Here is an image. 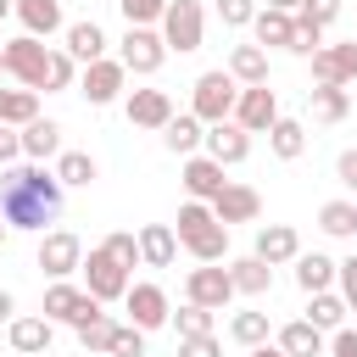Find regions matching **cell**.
I'll return each instance as SVG.
<instances>
[{"mask_svg":"<svg viewBox=\"0 0 357 357\" xmlns=\"http://www.w3.org/2000/svg\"><path fill=\"white\" fill-rule=\"evenodd\" d=\"M61 201H67V184L56 178V167L45 162H11L0 167V218L22 234H45L56 218H61Z\"/></svg>","mask_w":357,"mask_h":357,"instance_id":"obj_1","label":"cell"},{"mask_svg":"<svg viewBox=\"0 0 357 357\" xmlns=\"http://www.w3.org/2000/svg\"><path fill=\"white\" fill-rule=\"evenodd\" d=\"M173 229H178V245L195 262H223L229 257V223L212 212V201H184L178 218H173Z\"/></svg>","mask_w":357,"mask_h":357,"instance_id":"obj_2","label":"cell"},{"mask_svg":"<svg viewBox=\"0 0 357 357\" xmlns=\"http://www.w3.org/2000/svg\"><path fill=\"white\" fill-rule=\"evenodd\" d=\"M234 100H240V78H234L229 67H206V73L190 84V112H195L201 123L234 117Z\"/></svg>","mask_w":357,"mask_h":357,"instance_id":"obj_3","label":"cell"},{"mask_svg":"<svg viewBox=\"0 0 357 357\" xmlns=\"http://www.w3.org/2000/svg\"><path fill=\"white\" fill-rule=\"evenodd\" d=\"M84 290L95 296V301H123L128 296V284H134V268L128 262H117L106 245H89V257H84Z\"/></svg>","mask_w":357,"mask_h":357,"instance_id":"obj_4","label":"cell"},{"mask_svg":"<svg viewBox=\"0 0 357 357\" xmlns=\"http://www.w3.org/2000/svg\"><path fill=\"white\" fill-rule=\"evenodd\" d=\"M167 56H173V50H167L162 28H123V39H117V61H123L134 78H156Z\"/></svg>","mask_w":357,"mask_h":357,"instance_id":"obj_5","label":"cell"},{"mask_svg":"<svg viewBox=\"0 0 357 357\" xmlns=\"http://www.w3.org/2000/svg\"><path fill=\"white\" fill-rule=\"evenodd\" d=\"M128 67L117 61V56H100V61H89V67H78V95L89 100V106H112V100H123L128 95Z\"/></svg>","mask_w":357,"mask_h":357,"instance_id":"obj_6","label":"cell"},{"mask_svg":"<svg viewBox=\"0 0 357 357\" xmlns=\"http://www.w3.org/2000/svg\"><path fill=\"white\" fill-rule=\"evenodd\" d=\"M33 262L45 268V279H73V273L84 268V240H78L73 229H45Z\"/></svg>","mask_w":357,"mask_h":357,"instance_id":"obj_7","label":"cell"},{"mask_svg":"<svg viewBox=\"0 0 357 357\" xmlns=\"http://www.w3.org/2000/svg\"><path fill=\"white\" fill-rule=\"evenodd\" d=\"M100 307H106V301H95L84 284H73V279H50V290H45V307H39V312H45L50 324H73V329H78V324H84V318H95Z\"/></svg>","mask_w":357,"mask_h":357,"instance_id":"obj_8","label":"cell"},{"mask_svg":"<svg viewBox=\"0 0 357 357\" xmlns=\"http://www.w3.org/2000/svg\"><path fill=\"white\" fill-rule=\"evenodd\" d=\"M162 39H167V50H178V56L201 50V45H206V11H201V0H173L167 17H162Z\"/></svg>","mask_w":357,"mask_h":357,"instance_id":"obj_9","label":"cell"},{"mask_svg":"<svg viewBox=\"0 0 357 357\" xmlns=\"http://www.w3.org/2000/svg\"><path fill=\"white\" fill-rule=\"evenodd\" d=\"M45 67H50V45H45V39H33V33L6 39V73H11L22 89H45Z\"/></svg>","mask_w":357,"mask_h":357,"instance_id":"obj_10","label":"cell"},{"mask_svg":"<svg viewBox=\"0 0 357 357\" xmlns=\"http://www.w3.org/2000/svg\"><path fill=\"white\" fill-rule=\"evenodd\" d=\"M123 312H128V324H134V329H145V335L173 324V301H167V290H162V284H151V279L128 284V296H123Z\"/></svg>","mask_w":357,"mask_h":357,"instance_id":"obj_11","label":"cell"},{"mask_svg":"<svg viewBox=\"0 0 357 357\" xmlns=\"http://www.w3.org/2000/svg\"><path fill=\"white\" fill-rule=\"evenodd\" d=\"M184 301L223 312V307L234 301V279H229V268H218V262H201V268H190V273H184Z\"/></svg>","mask_w":357,"mask_h":357,"instance_id":"obj_12","label":"cell"},{"mask_svg":"<svg viewBox=\"0 0 357 357\" xmlns=\"http://www.w3.org/2000/svg\"><path fill=\"white\" fill-rule=\"evenodd\" d=\"M234 123L245 134H268L279 123V95L268 84H240V100H234Z\"/></svg>","mask_w":357,"mask_h":357,"instance_id":"obj_13","label":"cell"},{"mask_svg":"<svg viewBox=\"0 0 357 357\" xmlns=\"http://www.w3.org/2000/svg\"><path fill=\"white\" fill-rule=\"evenodd\" d=\"M123 112H128L134 128L162 134V128L173 123V95H167V89H128V95H123Z\"/></svg>","mask_w":357,"mask_h":357,"instance_id":"obj_14","label":"cell"},{"mask_svg":"<svg viewBox=\"0 0 357 357\" xmlns=\"http://www.w3.org/2000/svg\"><path fill=\"white\" fill-rule=\"evenodd\" d=\"M312 61V84H357V39H340V45H324Z\"/></svg>","mask_w":357,"mask_h":357,"instance_id":"obj_15","label":"cell"},{"mask_svg":"<svg viewBox=\"0 0 357 357\" xmlns=\"http://www.w3.org/2000/svg\"><path fill=\"white\" fill-rule=\"evenodd\" d=\"M6 340H11V351H22V357H45L50 340H56V324H50L45 312H17V318L6 324Z\"/></svg>","mask_w":357,"mask_h":357,"instance_id":"obj_16","label":"cell"},{"mask_svg":"<svg viewBox=\"0 0 357 357\" xmlns=\"http://www.w3.org/2000/svg\"><path fill=\"white\" fill-rule=\"evenodd\" d=\"M206 156H218L223 167H240L245 156H251V134L234 123V117H223V123H206V145H201Z\"/></svg>","mask_w":357,"mask_h":357,"instance_id":"obj_17","label":"cell"},{"mask_svg":"<svg viewBox=\"0 0 357 357\" xmlns=\"http://www.w3.org/2000/svg\"><path fill=\"white\" fill-rule=\"evenodd\" d=\"M212 212H218L229 229H234V223H257V218H262V195H257L251 184H234V178H229V184L212 195Z\"/></svg>","mask_w":357,"mask_h":357,"instance_id":"obj_18","label":"cell"},{"mask_svg":"<svg viewBox=\"0 0 357 357\" xmlns=\"http://www.w3.org/2000/svg\"><path fill=\"white\" fill-rule=\"evenodd\" d=\"M223 184H229V178H223V162H218V156H206V151L184 156V195H190V201H212Z\"/></svg>","mask_w":357,"mask_h":357,"instance_id":"obj_19","label":"cell"},{"mask_svg":"<svg viewBox=\"0 0 357 357\" xmlns=\"http://www.w3.org/2000/svg\"><path fill=\"white\" fill-rule=\"evenodd\" d=\"M251 251H257L268 268H284V262H296V257H301V234H296L290 223H262Z\"/></svg>","mask_w":357,"mask_h":357,"instance_id":"obj_20","label":"cell"},{"mask_svg":"<svg viewBox=\"0 0 357 357\" xmlns=\"http://www.w3.org/2000/svg\"><path fill=\"white\" fill-rule=\"evenodd\" d=\"M61 39H67L61 50H67V56H73L78 67L100 61V56H106V45H112V39H106V28H100L95 17H84V22H67V33H61Z\"/></svg>","mask_w":357,"mask_h":357,"instance_id":"obj_21","label":"cell"},{"mask_svg":"<svg viewBox=\"0 0 357 357\" xmlns=\"http://www.w3.org/2000/svg\"><path fill=\"white\" fill-rule=\"evenodd\" d=\"M178 251H184V245H178V229H173V223H145V229H139V262H145V268H173Z\"/></svg>","mask_w":357,"mask_h":357,"instance_id":"obj_22","label":"cell"},{"mask_svg":"<svg viewBox=\"0 0 357 357\" xmlns=\"http://www.w3.org/2000/svg\"><path fill=\"white\" fill-rule=\"evenodd\" d=\"M17 22H22V33H33V39H56V33H67L61 0H17Z\"/></svg>","mask_w":357,"mask_h":357,"instance_id":"obj_23","label":"cell"},{"mask_svg":"<svg viewBox=\"0 0 357 357\" xmlns=\"http://www.w3.org/2000/svg\"><path fill=\"white\" fill-rule=\"evenodd\" d=\"M251 39H257L262 50H290V39H296V11L262 6V11L251 17Z\"/></svg>","mask_w":357,"mask_h":357,"instance_id":"obj_24","label":"cell"},{"mask_svg":"<svg viewBox=\"0 0 357 357\" xmlns=\"http://www.w3.org/2000/svg\"><path fill=\"white\" fill-rule=\"evenodd\" d=\"M67 145H61V123L56 117H33V123H22V156L28 162H56Z\"/></svg>","mask_w":357,"mask_h":357,"instance_id":"obj_25","label":"cell"},{"mask_svg":"<svg viewBox=\"0 0 357 357\" xmlns=\"http://www.w3.org/2000/svg\"><path fill=\"white\" fill-rule=\"evenodd\" d=\"M273 340H279L290 357H324V351H329V335H324L312 318H290V324H284Z\"/></svg>","mask_w":357,"mask_h":357,"instance_id":"obj_26","label":"cell"},{"mask_svg":"<svg viewBox=\"0 0 357 357\" xmlns=\"http://www.w3.org/2000/svg\"><path fill=\"white\" fill-rule=\"evenodd\" d=\"M162 145H167L173 156H195V151L206 145V123H201L195 112H173V123L162 128Z\"/></svg>","mask_w":357,"mask_h":357,"instance_id":"obj_27","label":"cell"},{"mask_svg":"<svg viewBox=\"0 0 357 357\" xmlns=\"http://www.w3.org/2000/svg\"><path fill=\"white\" fill-rule=\"evenodd\" d=\"M307 112H312V123H340L351 112V89L346 84H312L307 89Z\"/></svg>","mask_w":357,"mask_h":357,"instance_id":"obj_28","label":"cell"},{"mask_svg":"<svg viewBox=\"0 0 357 357\" xmlns=\"http://www.w3.org/2000/svg\"><path fill=\"white\" fill-rule=\"evenodd\" d=\"M229 279H234V296H268L273 290V268L251 251V257H234L229 262Z\"/></svg>","mask_w":357,"mask_h":357,"instance_id":"obj_29","label":"cell"},{"mask_svg":"<svg viewBox=\"0 0 357 357\" xmlns=\"http://www.w3.org/2000/svg\"><path fill=\"white\" fill-rule=\"evenodd\" d=\"M290 268H296L301 296H312V290H335V268H340V262H335V257H324V251H301Z\"/></svg>","mask_w":357,"mask_h":357,"instance_id":"obj_30","label":"cell"},{"mask_svg":"<svg viewBox=\"0 0 357 357\" xmlns=\"http://www.w3.org/2000/svg\"><path fill=\"white\" fill-rule=\"evenodd\" d=\"M318 229H324L329 240H357V201H351V195L324 201V206H318Z\"/></svg>","mask_w":357,"mask_h":357,"instance_id":"obj_31","label":"cell"},{"mask_svg":"<svg viewBox=\"0 0 357 357\" xmlns=\"http://www.w3.org/2000/svg\"><path fill=\"white\" fill-rule=\"evenodd\" d=\"M268 151H273L279 162H296V156L307 151V123H301V117H284V112H279V123L268 128Z\"/></svg>","mask_w":357,"mask_h":357,"instance_id":"obj_32","label":"cell"},{"mask_svg":"<svg viewBox=\"0 0 357 357\" xmlns=\"http://www.w3.org/2000/svg\"><path fill=\"white\" fill-rule=\"evenodd\" d=\"M346 312H351V307H346L340 290H312V296H307V318H312L324 335H335V329L346 324Z\"/></svg>","mask_w":357,"mask_h":357,"instance_id":"obj_33","label":"cell"},{"mask_svg":"<svg viewBox=\"0 0 357 357\" xmlns=\"http://www.w3.org/2000/svg\"><path fill=\"white\" fill-rule=\"evenodd\" d=\"M229 73L240 78V84H268V50L251 39V45H234L229 50Z\"/></svg>","mask_w":357,"mask_h":357,"instance_id":"obj_34","label":"cell"},{"mask_svg":"<svg viewBox=\"0 0 357 357\" xmlns=\"http://www.w3.org/2000/svg\"><path fill=\"white\" fill-rule=\"evenodd\" d=\"M50 167H56V178H61L67 190H84V184H95V178H100V167H95V156H89V151H61Z\"/></svg>","mask_w":357,"mask_h":357,"instance_id":"obj_35","label":"cell"},{"mask_svg":"<svg viewBox=\"0 0 357 357\" xmlns=\"http://www.w3.org/2000/svg\"><path fill=\"white\" fill-rule=\"evenodd\" d=\"M117 329H123V324H117V318H112V312L100 307L95 318H84V324H78V346H84V351H112Z\"/></svg>","mask_w":357,"mask_h":357,"instance_id":"obj_36","label":"cell"},{"mask_svg":"<svg viewBox=\"0 0 357 357\" xmlns=\"http://www.w3.org/2000/svg\"><path fill=\"white\" fill-rule=\"evenodd\" d=\"M39 117V89H0V123L22 128Z\"/></svg>","mask_w":357,"mask_h":357,"instance_id":"obj_37","label":"cell"},{"mask_svg":"<svg viewBox=\"0 0 357 357\" xmlns=\"http://www.w3.org/2000/svg\"><path fill=\"white\" fill-rule=\"evenodd\" d=\"M268 335H273L268 312H234V318H229V340H234V346H245V351H251V346H262Z\"/></svg>","mask_w":357,"mask_h":357,"instance_id":"obj_38","label":"cell"},{"mask_svg":"<svg viewBox=\"0 0 357 357\" xmlns=\"http://www.w3.org/2000/svg\"><path fill=\"white\" fill-rule=\"evenodd\" d=\"M167 6H173V0H117V11H123L128 28H162Z\"/></svg>","mask_w":357,"mask_h":357,"instance_id":"obj_39","label":"cell"},{"mask_svg":"<svg viewBox=\"0 0 357 357\" xmlns=\"http://www.w3.org/2000/svg\"><path fill=\"white\" fill-rule=\"evenodd\" d=\"M61 89H78V61L67 50H50V67H45V95H61Z\"/></svg>","mask_w":357,"mask_h":357,"instance_id":"obj_40","label":"cell"},{"mask_svg":"<svg viewBox=\"0 0 357 357\" xmlns=\"http://www.w3.org/2000/svg\"><path fill=\"white\" fill-rule=\"evenodd\" d=\"M173 329H178V340H184V335H212V307L184 301V307L173 312Z\"/></svg>","mask_w":357,"mask_h":357,"instance_id":"obj_41","label":"cell"},{"mask_svg":"<svg viewBox=\"0 0 357 357\" xmlns=\"http://www.w3.org/2000/svg\"><path fill=\"white\" fill-rule=\"evenodd\" d=\"M324 33H329V28H318V22H301V17H296V39H290V56H318V50L329 45Z\"/></svg>","mask_w":357,"mask_h":357,"instance_id":"obj_42","label":"cell"},{"mask_svg":"<svg viewBox=\"0 0 357 357\" xmlns=\"http://www.w3.org/2000/svg\"><path fill=\"white\" fill-rule=\"evenodd\" d=\"M100 245H106V251H112L117 262H128V268H145V262H139V234H128V229H117V234H106Z\"/></svg>","mask_w":357,"mask_h":357,"instance_id":"obj_43","label":"cell"},{"mask_svg":"<svg viewBox=\"0 0 357 357\" xmlns=\"http://www.w3.org/2000/svg\"><path fill=\"white\" fill-rule=\"evenodd\" d=\"M106 357H145V329H134V324L123 318V329H117V340H112Z\"/></svg>","mask_w":357,"mask_h":357,"instance_id":"obj_44","label":"cell"},{"mask_svg":"<svg viewBox=\"0 0 357 357\" xmlns=\"http://www.w3.org/2000/svg\"><path fill=\"white\" fill-rule=\"evenodd\" d=\"M262 6L257 0H218V17H223V28H251V17H257Z\"/></svg>","mask_w":357,"mask_h":357,"instance_id":"obj_45","label":"cell"},{"mask_svg":"<svg viewBox=\"0 0 357 357\" xmlns=\"http://www.w3.org/2000/svg\"><path fill=\"white\" fill-rule=\"evenodd\" d=\"M296 17H301V22H318V28H329V22L340 17V0H301V6H296Z\"/></svg>","mask_w":357,"mask_h":357,"instance_id":"obj_46","label":"cell"},{"mask_svg":"<svg viewBox=\"0 0 357 357\" xmlns=\"http://www.w3.org/2000/svg\"><path fill=\"white\" fill-rule=\"evenodd\" d=\"M335 290L346 296V307L357 312V251L351 257H340V268H335Z\"/></svg>","mask_w":357,"mask_h":357,"instance_id":"obj_47","label":"cell"},{"mask_svg":"<svg viewBox=\"0 0 357 357\" xmlns=\"http://www.w3.org/2000/svg\"><path fill=\"white\" fill-rule=\"evenodd\" d=\"M178 357H223V346H218V335H184Z\"/></svg>","mask_w":357,"mask_h":357,"instance_id":"obj_48","label":"cell"},{"mask_svg":"<svg viewBox=\"0 0 357 357\" xmlns=\"http://www.w3.org/2000/svg\"><path fill=\"white\" fill-rule=\"evenodd\" d=\"M335 184H340L346 195H357V151H340V156H335Z\"/></svg>","mask_w":357,"mask_h":357,"instance_id":"obj_49","label":"cell"},{"mask_svg":"<svg viewBox=\"0 0 357 357\" xmlns=\"http://www.w3.org/2000/svg\"><path fill=\"white\" fill-rule=\"evenodd\" d=\"M11 162H22V128L0 123V167H11Z\"/></svg>","mask_w":357,"mask_h":357,"instance_id":"obj_50","label":"cell"},{"mask_svg":"<svg viewBox=\"0 0 357 357\" xmlns=\"http://www.w3.org/2000/svg\"><path fill=\"white\" fill-rule=\"evenodd\" d=\"M329 357H357V329H351V324H340V329L329 335Z\"/></svg>","mask_w":357,"mask_h":357,"instance_id":"obj_51","label":"cell"},{"mask_svg":"<svg viewBox=\"0 0 357 357\" xmlns=\"http://www.w3.org/2000/svg\"><path fill=\"white\" fill-rule=\"evenodd\" d=\"M245 357H290V351H284V346H279V340H262V346H251V351H245Z\"/></svg>","mask_w":357,"mask_h":357,"instance_id":"obj_52","label":"cell"},{"mask_svg":"<svg viewBox=\"0 0 357 357\" xmlns=\"http://www.w3.org/2000/svg\"><path fill=\"white\" fill-rule=\"evenodd\" d=\"M11 318H17V296H11V290H0V324H11Z\"/></svg>","mask_w":357,"mask_h":357,"instance_id":"obj_53","label":"cell"},{"mask_svg":"<svg viewBox=\"0 0 357 357\" xmlns=\"http://www.w3.org/2000/svg\"><path fill=\"white\" fill-rule=\"evenodd\" d=\"M262 6H273V11H296L301 0H262Z\"/></svg>","mask_w":357,"mask_h":357,"instance_id":"obj_54","label":"cell"},{"mask_svg":"<svg viewBox=\"0 0 357 357\" xmlns=\"http://www.w3.org/2000/svg\"><path fill=\"white\" fill-rule=\"evenodd\" d=\"M11 11H17V0H0V22H6V17H11Z\"/></svg>","mask_w":357,"mask_h":357,"instance_id":"obj_55","label":"cell"},{"mask_svg":"<svg viewBox=\"0 0 357 357\" xmlns=\"http://www.w3.org/2000/svg\"><path fill=\"white\" fill-rule=\"evenodd\" d=\"M6 240H11V223H6V218H0V245H6Z\"/></svg>","mask_w":357,"mask_h":357,"instance_id":"obj_56","label":"cell"},{"mask_svg":"<svg viewBox=\"0 0 357 357\" xmlns=\"http://www.w3.org/2000/svg\"><path fill=\"white\" fill-rule=\"evenodd\" d=\"M0 73H6V39H0Z\"/></svg>","mask_w":357,"mask_h":357,"instance_id":"obj_57","label":"cell"},{"mask_svg":"<svg viewBox=\"0 0 357 357\" xmlns=\"http://www.w3.org/2000/svg\"><path fill=\"white\" fill-rule=\"evenodd\" d=\"M351 95H357V84H351Z\"/></svg>","mask_w":357,"mask_h":357,"instance_id":"obj_58","label":"cell"}]
</instances>
